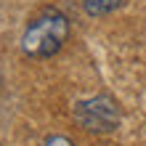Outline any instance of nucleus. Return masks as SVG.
Returning <instances> with one entry per match:
<instances>
[{"label": "nucleus", "instance_id": "7ed1b4c3", "mask_svg": "<svg viewBox=\"0 0 146 146\" xmlns=\"http://www.w3.org/2000/svg\"><path fill=\"white\" fill-rule=\"evenodd\" d=\"M119 5H122V0H85V13L104 16V13H111Z\"/></svg>", "mask_w": 146, "mask_h": 146}, {"label": "nucleus", "instance_id": "20e7f679", "mask_svg": "<svg viewBox=\"0 0 146 146\" xmlns=\"http://www.w3.org/2000/svg\"><path fill=\"white\" fill-rule=\"evenodd\" d=\"M45 146H74L66 135H50V138L45 141Z\"/></svg>", "mask_w": 146, "mask_h": 146}, {"label": "nucleus", "instance_id": "f03ea898", "mask_svg": "<svg viewBox=\"0 0 146 146\" xmlns=\"http://www.w3.org/2000/svg\"><path fill=\"white\" fill-rule=\"evenodd\" d=\"M74 119L90 133H109L119 125V106L111 96H93L77 101Z\"/></svg>", "mask_w": 146, "mask_h": 146}, {"label": "nucleus", "instance_id": "f257e3e1", "mask_svg": "<svg viewBox=\"0 0 146 146\" xmlns=\"http://www.w3.org/2000/svg\"><path fill=\"white\" fill-rule=\"evenodd\" d=\"M66 37H69V19L56 8H45L27 24L21 48L32 58H48L61 50Z\"/></svg>", "mask_w": 146, "mask_h": 146}]
</instances>
